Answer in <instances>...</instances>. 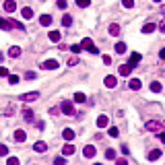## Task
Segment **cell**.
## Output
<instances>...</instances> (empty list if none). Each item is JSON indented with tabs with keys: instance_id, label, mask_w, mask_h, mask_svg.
<instances>
[{
	"instance_id": "cell-6",
	"label": "cell",
	"mask_w": 165,
	"mask_h": 165,
	"mask_svg": "<svg viewBox=\"0 0 165 165\" xmlns=\"http://www.w3.org/2000/svg\"><path fill=\"white\" fill-rule=\"evenodd\" d=\"M33 151L35 153H45V151H48V145H45L44 140H37V142L33 145Z\"/></svg>"
},
{
	"instance_id": "cell-19",
	"label": "cell",
	"mask_w": 165,
	"mask_h": 165,
	"mask_svg": "<svg viewBox=\"0 0 165 165\" xmlns=\"http://www.w3.org/2000/svg\"><path fill=\"white\" fill-rule=\"evenodd\" d=\"M140 60H142V56H140V54H136V52H134V54L130 56V62H128V64H130V66H136Z\"/></svg>"
},
{
	"instance_id": "cell-32",
	"label": "cell",
	"mask_w": 165,
	"mask_h": 165,
	"mask_svg": "<svg viewBox=\"0 0 165 165\" xmlns=\"http://www.w3.org/2000/svg\"><path fill=\"white\" fill-rule=\"evenodd\" d=\"M6 165H21V161L17 159V157H8V159H6Z\"/></svg>"
},
{
	"instance_id": "cell-8",
	"label": "cell",
	"mask_w": 165,
	"mask_h": 165,
	"mask_svg": "<svg viewBox=\"0 0 165 165\" xmlns=\"http://www.w3.org/2000/svg\"><path fill=\"white\" fill-rule=\"evenodd\" d=\"M75 130H70V128H64V132H62V138L66 140V142H70V140H75Z\"/></svg>"
},
{
	"instance_id": "cell-15",
	"label": "cell",
	"mask_w": 165,
	"mask_h": 165,
	"mask_svg": "<svg viewBox=\"0 0 165 165\" xmlns=\"http://www.w3.org/2000/svg\"><path fill=\"white\" fill-rule=\"evenodd\" d=\"M161 155H163V153H161V149H153V151L149 153V161H157Z\"/></svg>"
},
{
	"instance_id": "cell-23",
	"label": "cell",
	"mask_w": 165,
	"mask_h": 165,
	"mask_svg": "<svg viewBox=\"0 0 165 165\" xmlns=\"http://www.w3.org/2000/svg\"><path fill=\"white\" fill-rule=\"evenodd\" d=\"M23 118H25L27 122H33V111H31V110H27V107H25V110H23Z\"/></svg>"
},
{
	"instance_id": "cell-36",
	"label": "cell",
	"mask_w": 165,
	"mask_h": 165,
	"mask_svg": "<svg viewBox=\"0 0 165 165\" xmlns=\"http://www.w3.org/2000/svg\"><path fill=\"white\" fill-rule=\"evenodd\" d=\"M76 4H79L80 8H85V6H89V4H91V0H76Z\"/></svg>"
},
{
	"instance_id": "cell-3",
	"label": "cell",
	"mask_w": 165,
	"mask_h": 165,
	"mask_svg": "<svg viewBox=\"0 0 165 165\" xmlns=\"http://www.w3.org/2000/svg\"><path fill=\"white\" fill-rule=\"evenodd\" d=\"M147 130H155V132L163 130V122H159V120H151V122H147Z\"/></svg>"
},
{
	"instance_id": "cell-29",
	"label": "cell",
	"mask_w": 165,
	"mask_h": 165,
	"mask_svg": "<svg viewBox=\"0 0 165 165\" xmlns=\"http://www.w3.org/2000/svg\"><path fill=\"white\" fill-rule=\"evenodd\" d=\"M105 159L114 161V159H116V151H114V149H107V151H105Z\"/></svg>"
},
{
	"instance_id": "cell-34",
	"label": "cell",
	"mask_w": 165,
	"mask_h": 165,
	"mask_svg": "<svg viewBox=\"0 0 165 165\" xmlns=\"http://www.w3.org/2000/svg\"><path fill=\"white\" fill-rule=\"evenodd\" d=\"M8 83L10 85H17V83H19V76L17 75H8Z\"/></svg>"
},
{
	"instance_id": "cell-14",
	"label": "cell",
	"mask_w": 165,
	"mask_h": 165,
	"mask_svg": "<svg viewBox=\"0 0 165 165\" xmlns=\"http://www.w3.org/2000/svg\"><path fill=\"white\" fill-rule=\"evenodd\" d=\"M39 23H41V27H50L52 25V17L50 15H41L39 17Z\"/></svg>"
},
{
	"instance_id": "cell-50",
	"label": "cell",
	"mask_w": 165,
	"mask_h": 165,
	"mask_svg": "<svg viewBox=\"0 0 165 165\" xmlns=\"http://www.w3.org/2000/svg\"><path fill=\"white\" fill-rule=\"evenodd\" d=\"M2 60H4V56H2V54H0V62H2Z\"/></svg>"
},
{
	"instance_id": "cell-37",
	"label": "cell",
	"mask_w": 165,
	"mask_h": 165,
	"mask_svg": "<svg viewBox=\"0 0 165 165\" xmlns=\"http://www.w3.org/2000/svg\"><path fill=\"white\" fill-rule=\"evenodd\" d=\"M54 165H66V159H64V157H56V159H54Z\"/></svg>"
},
{
	"instance_id": "cell-12",
	"label": "cell",
	"mask_w": 165,
	"mask_h": 165,
	"mask_svg": "<svg viewBox=\"0 0 165 165\" xmlns=\"http://www.w3.org/2000/svg\"><path fill=\"white\" fill-rule=\"evenodd\" d=\"M107 124H110V118L107 116H99L97 118V128H105Z\"/></svg>"
},
{
	"instance_id": "cell-28",
	"label": "cell",
	"mask_w": 165,
	"mask_h": 165,
	"mask_svg": "<svg viewBox=\"0 0 165 165\" xmlns=\"http://www.w3.org/2000/svg\"><path fill=\"white\" fill-rule=\"evenodd\" d=\"M62 25H64V27H70V25H72V17H70V15H64V17H62Z\"/></svg>"
},
{
	"instance_id": "cell-1",
	"label": "cell",
	"mask_w": 165,
	"mask_h": 165,
	"mask_svg": "<svg viewBox=\"0 0 165 165\" xmlns=\"http://www.w3.org/2000/svg\"><path fill=\"white\" fill-rule=\"evenodd\" d=\"M19 99H21V101H25V103H29V101L39 99V93H37V91H31V93H23Z\"/></svg>"
},
{
	"instance_id": "cell-25",
	"label": "cell",
	"mask_w": 165,
	"mask_h": 165,
	"mask_svg": "<svg viewBox=\"0 0 165 165\" xmlns=\"http://www.w3.org/2000/svg\"><path fill=\"white\" fill-rule=\"evenodd\" d=\"M116 52H118V54H124L126 52V44L124 41H118V44H116Z\"/></svg>"
},
{
	"instance_id": "cell-33",
	"label": "cell",
	"mask_w": 165,
	"mask_h": 165,
	"mask_svg": "<svg viewBox=\"0 0 165 165\" xmlns=\"http://www.w3.org/2000/svg\"><path fill=\"white\" fill-rule=\"evenodd\" d=\"M8 155V147L6 145H0V157H6Z\"/></svg>"
},
{
	"instance_id": "cell-45",
	"label": "cell",
	"mask_w": 165,
	"mask_h": 165,
	"mask_svg": "<svg viewBox=\"0 0 165 165\" xmlns=\"http://www.w3.org/2000/svg\"><path fill=\"white\" fill-rule=\"evenodd\" d=\"M76 62H79V58H70V60H68V66H75Z\"/></svg>"
},
{
	"instance_id": "cell-38",
	"label": "cell",
	"mask_w": 165,
	"mask_h": 165,
	"mask_svg": "<svg viewBox=\"0 0 165 165\" xmlns=\"http://www.w3.org/2000/svg\"><path fill=\"white\" fill-rule=\"evenodd\" d=\"M118 134H120V130H118L116 126H111V128H110V136H114V138H116Z\"/></svg>"
},
{
	"instance_id": "cell-52",
	"label": "cell",
	"mask_w": 165,
	"mask_h": 165,
	"mask_svg": "<svg viewBox=\"0 0 165 165\" xmlns=\"http://www.w3.org/2000/svg\"><path fill=\"white\" fill-rule=\"evenodd\" d=\"M95 165H101V163H95Z\"/></svg>"
},
{
	"instance_id": "cell-41",
	"label": "cell",
	"mask_w": 165,
	"mask_h": 165,
	"mask_svg": "<svg viewBox=\"0 0 165 165\" xmlns=\"http://www.w3.org/2000/svg\"><path fill=\"white\" fill-rule=\"evenodd\" d=\"M66 6H68V4H66V0H58V8H62V10H64Z\"/></svg>"
},
{
	"instance_id": "cell-21",
	"label": "cell",
	"mask_w": 165,
	"mask_h": 165,
	"mask_svg": "<svg viewBox=\"0 0 165 165\" xmlns=\"http://www.w3.org/2000/svg\"><path fill=\"white\" fill-rule=\"evenodd\" d=\"M155 29H157V25H155V23H147V25L142 27V33H153Z\"/></svg>"
},
{
	"instance_id": "cell-18",
	"label": "cell",
	"mask_w": 165,
	"mask_h": 165,
	"mask_svg": "<svg viewBox=\"0 0 165 165\" xmlns=\"http://www.w3.org/2000/svg\"><path fill=\"white\" fill-rule=\"evenodd\" d=\"M110 35H114V37L120 35V25H118V23H111L110 25Z\"/></svg>"
},
{
	"instance_id": "cell-10",
	"label": "cell",
	"mask_w": 165,
	"mask_h": 165,
	"mask_svg": "<svg viewBox=\"0 0 165 165\" xmlns=\"http://www.w3.org/2000/svg\"><path fill=\"white\" fill-rule=\"evenodd\" d=\"M72 153H75V147L70 145V142H66V145L62 147V155H64V157H70Z\"/></svg>"
},
{
	"instance_id": "cell-4",
	"label": "cell",
	"mask_w": 165,
	"mask_h": 165,
	"mask_svg": "<svg viewBox=\"0 0 165 165\" xmlns=\"http://www.w3.org/2000/svg\"><path fill=\"white\" fill-rule=\"evenodd\" d=\"M83 155H85L87 159H91V157H95V155H97V149H95L93 145H87L85 149H83Z\"/></svg>"
},
{
	"instance_id": "cell-2",
	"label": "cell",
	"mask_w": 165,
	"mask_h": 165,
	"mask_svg": "<svg viewBox=\"0 0 165 165\" xmlns=\"http://www.w3.org/2000/svg\"><path fill=\"white\" fill-rule=\"evenodd\" d=\"M60 110H62V114H64V116H72V114H75V105L70 103V101H62Z\"/></svg>"
},
{
	"instance_id": "cell-42",
	"label": "cell",
	"mask_w": 165,
	"mask_h": 165,
	"mask_svg": "<svg viewBox=\"0 0 165 165\" xmlns=\"http://www.w3.org/2000/svg\"><path fill=\"white\" fill-rule=\"evenodd\" d=\"M25 79L33 80V79H35V72H31V70H29V72H25Z\"/></svg>"
},
{
	"instance_id": "cell-39",
	"label": "cell",
	"mask_w": 165,
	"mask_h": 165,
	"mask_svg": "<svg viewBox=\"0 0 165 165\" xmlns=\"http://www.w3.org/2000/svg\"><path fill=\"white\" fill-rule=\"evenodd\" d=\"M80 50H83V48H80V45H76V44H75V45H70V52H72V54H79Z\"/></svg>"
},
{
	"instance_id": "cell-40",
	"label": "cell",
	"mask_w": 165,
	"mask_h": 165,
	"mask_svg": "<svg viewBox=\"0 0 165 165\" xmlns=\"http://www.w3.org/2000/svg\"><path fill=\"white\" fill-rule=\"evenodd\" d=\"M0 76H8V68H4V66H0Z\"/></svg>"
},
{
	"instance_id": "cell-17",
	"label": "cell",
	"mask_w": 165,
	"mask_h": 165,
	"mask_svg": "<svg viewBox=\"0 0 165 165\" xmlns=\"http://www.w3.org/2000/svg\"><path fill=\"white\" fill-rule=\"evenodd\" d=\"M8 56H10V58H19V56H21V48H19V45H13V48L8 50Z\"/></svg>"
},
{
	"instance_id": "cell-5",
	"label": "cell",
	"mask_w": 165,
	"mask_h": 165,
	"mask_svg": "<svg viewBox=\"0 0 165 165\" xmlns=\"http://www.w3.org/2000/svg\"><path fill=\"white\" fill-rule=\"evenodd\" d=\"M58 66H60V64H58V60H45L44 64H41V68H44V70H56Z\"/></svg>"
},
{
	"instance_id": "cell-24",
	"label": "cell",
	"mask_w": 165,
	"mask_h": 165,
	"mask_svg": "<svg viewBox=\"0 0 165 165\" xmlns=\"http://www.w3.org/2000/svg\"><path fill=\"white\" fill-rule=\"evenodd\" d=\"M8 23H10V27H15V29H21V31H25V27H23V23H19V21H13V19H8Z\"/></svg>"
},
{
	"instance_id": "cell-22",
	"label": "cell",
	"mask_w": 165,
	"mask_h": 165,
	"mask_svg": "<svg viewBox=\"0 0 165 165\" xmlns=\"http://www.w3.org/2000/svg\"><path fill=\"white\" fill-rule=\"evenodd\" d=\"M21 15H23V19H31V17H33V10H31L29 6H25V8L21 10Z\"/></svg>"
},
{
	"instance_id": "cell-7",
	"label": "cell",
	"mask_w": 165,
	"mask_h": 165,
	"mask_svg": "<svg viewBox=\"0 0 165 165\" xmlns=\"http://www.w3.org/2000/svg\"><path fill=\"white\" fill-rule=\"evenodd\" d=\"M132 68H134V66H130V64H122L120 68H118V72H120V76H128L132 72Z\"/></svg>"
},
{
	"instance_id": "cell-27",
	"label": "cell",
	"mask_w": 165,
	"mask_h": 165,
	"mask_svg": "<svg viewBox=\"0 0 165 165\" xmlns=\"http://www.w3.org/2000/svg\"><path fill=\"white\" fill-rule=\"evenodd\" d=\"M75 101H76V103H85V101H87L85 93H75Z\"/></svg>"
},
{
	"instance_id": "cell-31",
	"label": "cell",
	"mask_w": 165,
	"mask_h": 165,
	"mask_svg": "<svg viewBox=\"0 0 165 165\" xmlns=\"http://www.w3.org/2000/svg\"><path fill=\"white\" fill-rule=\"evenodd\" d=\"M151 91H153V93H159V91H161V83H157V80H155V83H151Z\"/></svg>"
},
{
	"instance_id": "cell-48",
	"label": "cell",
	"mask_w": 165,
	"mask_h": 165,
	"mask_svg": "<svg viewBox=\"0 0 165 165\" xmlns=\"http://www.w3.org/2000/svg\"><path fill=\"white\" fill-rule=\"evenodd\" d=\"M159 138H161V140H163V142H165V128H163V130H161V134H159Z\"/></svg>"
},
{
	"instance_id": "cell-51",
	"label": "cell",
	"mask_w": 165,
	"mask_h": 165,
	"mask_svg": "<svg viewBox=\"0 0 165 165\" xmlns=\"http://www.w3.org/2000/svg\"><path fill=\"white\" fill-rule=\"evenodd\" d=\"M153 2H161V0H153Z\"/></svg>"
},
{
	"instance_id": "cell-43",
	"label": "cell",
	"mask_w": 165,
	"mask_h": 165,
	"mask_svg": "<svg viewBox=\"0 0 165 165\" xmlns=\"http://www.w3.org/2000/svg\"><path fill=\"white\" fill-rule=\"evenodd\" d=\"M116 165H128V161L126 159H116Z\"/></svg>"
},
{
	"instance_id": "cell-44",
	"label": "cell",
	"mask_w": 165,
	"mask_h": 165,
	"mask_svg": "<svg viewBox=\"0 0 165 165\" xmlns=\"http://www.w3.org/2000/svg\"><path fill=\"white\" fill-rule=\"evenodd\" d=\"M103 64H107V66L111 64V58H110V56H103Z\"/></svg>"
},
{
	"instance_id": "cell-20",
	"label": "cell",
	"mask_w": 165,
	"mask_h": 165,
	"mask_svg": "<svg viewBox=\"0 0 165 165\" xmlns=\"http://www.w3.org/2000/svg\"><path fill=\"white\" fill-rule=\"evenodd\" d=\"M140 85H142V83H140L138 79H132L130 83H128V87H130L132 91H138V89H140Z\"/></svg>"
},
{
	"instance_id": "cell-46",
	"label": "cell",
	"mask_w": 165,
	"mask_h": 165,
	"mask_svg": "<svg viewBox=\"0 0 165 165\" xmlns=\"http://www.w3.org/2000/svg\"><path fill=\"white\" fill-rule=\"evenodd\" d=\"M89 52H91V54H93V56H97V54H99V50H97L95 45H93V48H91V50H89Z\"/></svg>"
},
{
	"instance_id": "cell-30",
	"label": "cell",
	"mask_w": 165,
	"mask_h": 165,
	"mask_svg": "<svg viewBox=\"0 0 165 165\" xmlns=\"http://www.w3.org/2000/svg\"><path fill=\"white\" fill-rule=\"evenodd\" d=\"M0 29H4V31L10 29V23H8V21H4L2 17H0Z\"/></svg>"
},
{
	"instance_id": "cell-11",
	"label": "cell",
	"mask_w": 165,
	"mask_h": 165,
	"mask_svg": "<svg viewBox=\"0 0 165 165\" xmlns=\"http://www.w3.org/2000/svg\"><path fill=\"white\" fill-rule=\"evenodd\" d=\"M15 140H17V142H25V140H27V132L25 130H17L15 132Z\"/></svg>"
},
{
	"instance_id": "cell-49",
	"label": "cell",
	"mask_w": 165,
	"mask_h": 165,
	"mask_svg": "<svg viewBox=\"0 0 165 165\" xmlns=\"http://www.w3.org/2000/svg\"><path fill=\"white\" fill-rule=\"evenodd\" d=\"M159 29H161V33H165V23H161V27H159Z\"/></svg>"
},
{
	"instance_id": "cell-13",
	"label": "cell",
	"mask_w": 165,
	"mask_h": 165,
	"mask_svg": "<svg viewBox=\"0 0 165 165\" xmlns=\"http://www.w3.org/2000/svg\"><path fill=\"white\" fill-rule=\"evenodd\" d=\"M103 83H105V87H110V89H114V87L116 85H118V80H116V76H105V80H103Z\"/></svg>"
},
{
	"instance_id": "cell-9",
	"label": "cell",
	"mask_w": 165,
	"mask_h": 165,
	"mask_svg": "<svg viewBox=\"0 0 165 165\" xmlns=\"http://www.w3.org/2000/svg\"><path fill=\"white\" fill-rule=\"evenodd\" d=\"M4 10L6 13H15L17 10V2L15 0H4Z\"/></svg>"
},
{
	"instance_id": "cell-26",
	"label": "cell",
	"mask_w": 165,
	"mask_h": 165,
	"mask_svg": "<svg viewBox=\"0 0 165 165\" xmlns=\"http://www.w3.org/2000/svg\"><path fill=\"white\" fill-rule=\"evenodd\" d=\"M80 48H85V50H91V48H93V41H91L89 37H85V39H83V44H80Z\"/></svg>"
},
{
	"instance_id": "cell-35",
	"label": "cell",
	"mask_w": 165,
	"mask_h": 165,
	"mask_svg": "<svg viewBox=\"0 0 165 165\" xmlns=\"http://www.w3.org/2000/svg\"><path fill=\"white\" fill-rule=\"evenodd\" d=\"M122 4H124V8H132L134 6V0H122Z\"/></svg>"
},
{
	"instance_id": "cell-47",
	"label": "cell",
	"mask_w": 165,
	"mask_h": 165,
	"mask_svg": "<svg viewBox=\"0 0 165 165\" xmlns=\"http://www.w3.org/2000/svg\"><path fill=\"white\" fill-rule=\"evenodd\" d=\"M159 58H161V60H165V48H163V50L159 52Z\"/></svg>"
},
{
	"instance_id": "cell-16",
	"label": "cell",
	"mask_w": 165,
	"mask_h": 165,
	"mask_svg": "<svg viewBox=\"0 0 165 165\" xmlns=\"http://www.w3.org/2000/svg\"><path fill=\"white\" fill-rule=\"evenodd\" d=\"M48 37H50V41H54V44H58V41L62 39L60 31H50V35H48Z\"/></svg>"
}]
</instances>
